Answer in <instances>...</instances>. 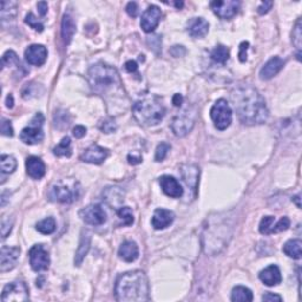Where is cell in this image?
Listing matches in <instances>:
<instances>
[{
    "instance_id": "6da1fadb",
    "label": "cell",
    "mask_w": 302,
    "mask_h": 302,
    "mask_svg": "<svg viewBox=\"0 0 302 302\" xmlns=\"http://www.w3.org/2000/svg\"><path fill=\"white\" fill-rule=\"evenodd\" d=\"M238 118L243 124H263L269 112L260 92L250 85H240L230 93Z\"/></svg>"
},
{
    "instance_id": "7a4b0ae2",
    "label": "cell",
    "mask_w": 302,
    "mask_h": 302,
    "mask_svg": "<svg viewBox=\"0 0 302 302\" xmlns=\"http://www.w3.org/2000/svg\"><path fill=\"white\" fill-rule=\"evenodd\" d=\"M149 281L142 270L124 273L117 279L115 286V296L119 302H145L149 301Z\"/></svg>"
},
{
    "instance_id": "3957f363",
    "label": "cell",
    "mask_w": 302,
    "mask_h": 302,
    "mask_svg": "<svg viewBox=\"0 0 302 302\" xmlns=\"http://www.w3.org/2000/svg\"><path fill=\"white\" fill-rule=\"evenodd\" d=\"M232 221L227 215H216L207 220L203 232V249L207 254L215 255L220 253L229 242L232 235Z\"/></svg>"
},
{
    "instance_id": "277c9868",
    "label": "cell",
    "mask_w": 302,
    "mask_h": 302,
    "mask_svg": "<svg viewBox=\"0 0 302 302\" xmlns=\"http://www.w3.org/2000/svg\"><path fill=\"white\" fill-rule=\"evenodd\" d=\"M89 82L96 93L108 97L112 93H122V80L117 70L104 63L92 65L89 70Z\"/></svg>"
},
{
    "instance_id": "5b68a950",
    "label": "cell",
    "mask_w": 302,
    "mask_h": 302,
    "mask_svg": "<svg viewBox=\"0 0 302 302\" xmlns=\"http://www.w3.org/2000/svg\"><path fill=\"white\" fill-rule=\"evenodd\" d=\"M132 114L139 124L157 125L165 115V109L157 97H146L132 105Z\"/></svg>"
},
{
    "instance_id": "8992f818",
    "label": "cell",
    "mask_w": 302,
    "mask_h": 302,
    "mask_svg": "<svg viewBox=\"0 0 302 302\" xmlns=\"http://www.w3.org/2000/svg\"><path fill=\"white\" fill-rule=\"evenodd\" d=\"M80 184L74 178H62L51 184L47 196L53 202L72 203L80 196Z\"/></svg>"
},
{
    "instance_id": "52a82bcc",
    "label": "cell",
    "mask_w": 302,
    "mask_h": 302,
    "mask_svg": "<svg viewBox=\"0 0 302 302\" xmlns=\"http://www.w3.org/2000/svg\"><path fill=\"white\" fill-rule=\"evenodd\" d=\"M212 122L218 130H226L232 120V111L226 99H218L210 110Z\"/></svg>"
},
{
    "instance_id": "ba28073f",
    "label": "cell",
    "mask_w": 302,
    "mask_h": 302,
    "mask_svg": "<svg viewBox=\"0 0 302 302\" xmlns=\"http://www.w3.org/2000/svg\"><path fill=\"white\" fill-rule=\"evenodd\" d=\"M44 123V116L40 112L33 117L31 120V125L27 128L23 129L20 132V139L23 143L28 145L38 144L44 138V132L42 130V125Z\"/></svg>"
},
{
    "instance_id": "9c48e42d",
    "label": "cell",
    "mask_w": 302,
    "mask_h": 302,
    "mask_svg": "<svg viewBox=\"0 0 302 302\" xmlns=\"http://www.w3.org/2000/svg\"><path fill=\"white\" fill-rule=\"evenodd\" d=\"M195 120H196V111L186 109L175 117L171 124L172 131L178 137L186 136L194 128Z\"/></svg>"
},
{
    "instance_id": "30bf717a",
    "label": "cell",
    "mask_w": 302,
    "mask_h": 302,
    "mask_svg": "<svg viewBox=\"0 0 302 302\" xmlns=\"http://www.w3.org/2000/svg\"><path fill=\"white\" fill-rule=\"evenodd\" d=\"M28 299H30L28 288L26 283L22 281L8 283L7 286H5L1 294L2 302H20L27 301Z\"/></svg>"
},
{
    "instance_id": "8fae6325",
    "label": "cell",
    "mask_w": 302,
    "mask_h": 302,
    "mask_svg": "<svg viewBox=\"0 0 302 302\" xmlns=\"http://www.w3.org/2000/svg\"><path fill=\"white\" fill-rule=\"evenodd\" d=\"M28 256H30L31 267L36 272L46 270L50 267V255L43 244H34L28 252Z\"/></svg>"
},
{
    "instance_id": "7c38bea8",
    "label": "cell",
    "mask_w": 302,
    "mask_h": 302,
    "mask_svg": "<svg viewBox=\"0 0 302 302\" xmlns=\"http://www.w3.org/2000/svg\"><path fill=\"white\" fill-rule=\"evenodd\" d=\"M79 216L90 226H102L106 221V214L99 204H90L79 211Z\"/></svg>"
},
{
    "instance_id": "4fadbf2b",
    "label": "cell",
    "mask_w": 302,
    "mask_h": 302,
    "mask_svg": "<svg viewBox=\"0 0 302 302\" xmlns=\"http://www.w3.org/2000/svg\"><path fill=\"white\" fill-rule=\"evenodd\" d=\"M210 6L218 18L221 19H230L236 16L240 8V1L235 0H216L212 1Z\"/></svg>"
},
{
    "instance_id": "5bb4252c",
    "label": "cell",
    "mask_w": 302,
    "mask_h": 302,
    "mask_svg": "<svg viewBox=\"0 0 302 302\" xmlns=\"http://www.w3.org/2000/svg\"><path fill=\"white\" fill-rule=\"evenodd\" d=\"M20 248L18 247L2 246L0 252V272L5 273L12 270L18 262Z\"/></svg>"
},
{
    "instance_id": "9a60e30c",
    "label": "cell",
    "mask_w": 302,
    "mask_h": 302,
    "mask_svg": "<svg viewBox=\"0 0 302 302\" xmlns=\"http://www.w3.org/2000/svg\"><path fill=\"white\" fill-rule=\"evenodd\" d=\"M161 17H162V12H161L160 8L155 6V5H151L143 13L142 20H140V27L146 33L152 32L160 24Z\"/></svg>"
},
{
    "instance_id": "2e32d148",
    "label": "cell",
    "mask_w": 302,
    "mask_h": 302,
    "mask_svg": "<svg viewBox=\"0 0 302 302\" xmlns=\"http://www.w3.org/2000/svg\"><path fill=\"white\" fill-rule=\"evenodd\" d=\"M108 156H109L108 149H104L102 148V146L94 144L91 145L90 148H88L84 152H83L82 156H80V160H82L83 162L91 163V164H102Z\"/></svg>"
},
{
    "instance_id": "e0dca14e",
    "label": "cell",
    "mask_w": 302,
    "mask_h": 302,
    "mask_svg": "<svg viewBox=\"0 0 302 302\" xmlns=\"http://www.w3.org/2000/svg\"><path fill=\"white\" fill-rule=\"evenodd\" d=\"M47 58V50L44 45L33 44L30 45L25 51V59L28 64L40 66L45 63Z\"/></svg>"
},
{
    "instance_id": "ac0fdd59",
    "label": "cell",
    "mask_w": 302,
    "mask_h": 302,
    "mask_svg": "<svg viewBox=\"0 0 302 302\" xmlns=\"http://www.w3.org/2000/svg\"><path fill=\"white\" fill-rule=\"evenodd\" d=\"M160 184L163 192L168 196L174 198H180L183 195V189L181 184L175 177L164 175V176L160 177Z\"/></svg>"
},
{
    "instance_id": "d6986e66",
    "label": "cell",
    "mask_w": 302,
    "mask_h": 302,
    "mask_svg": "<svg viewBox=\"0 0 302 302\" xmlns=\"http://www.w3.org/2000/svg\"><path fill=\"white\" fill-rule=\"evenodd\" d=\"M258 278H260V280L268 287L278 286V284L282 282L281 270L279 269L278 266H274V264H272V266L261 270V273L258 274Z\"/></svg>"
},
{
    "instance_id": "ffe728a7",
    "label": "cell",
    "mask_w": 302,
    "mask_h": 302,
    "mask_svg": "<svg viewBox=\"0 0 302 302\" xmlns=\"http://www.w3.org/2000/svg\"><path fill=\"white\" fill-rule=\"evenodd\" d=\"M284 66V60L281 59L280 57H273L270 58L266 64L263 65V68L260 71V77L261 79L268 80L272 79L273 77L276 76Z\"/></svg>"
},
{
    "instance_id": "44dd1931",
    "label": "cell",
    "mask_w": 302,
    "mask_h": 302,
    "mask_svg": "<svg viewBox=\"0 0 302 302\" xmlns=\"http://www.w3.org/2000/svg\"><path fill=\"white\" fill-rule=\"evenodd\" d=\"M186 31L194 38H202L209 31V23L206 19L196 17V18L189 19L186 23Z\"/></svg>"
},
{
    "instance_id": "7402d4cb",
    "label": "cell",
    "mask_w": 302,
    "mask_h": 302,
    "mask_svg": "<svg viewBox=\"0 0 302 302\" xmlns=\"http://www.w3.org/2000/svg\"><path fill=\"white\" fill-rule=\"evenodd\" d=\"M175 215L174 212L170 210H166V209H156L154 212V216H152L151 223L152 227L155 229L161 230L164 229L166 227H169L170 224L174 222Z\"/></svg>"
},
{
    "instance_id": "603a6c76",
    "label": "cell",
    "mask_w": 302,
    "mask_h": 302,
    "mask_svg": "<svg viewBox=\"0 0 302 302\" xmlns=\"http://www.w3.org/2000/svg\"><path fill=\"white\" fill-rule=\"evenodd\" d=\"M26 171L30 177L34 180H40L46 172L44 162L39 157L30 156L26 160Z\"/></svg>"
},
{
    "instance_id": "cb8c5ba5",
    "label": "cell",
    "mask_w": 302,
    "mask_h": 302,
    "mask_svg": "<svg viewBox=\"0 0 302 302\" xmlns=\"http://www.w3.org/2000/svg\"><path fill=\"white\" fill-rule=\"evenodd\" d=\"M118 255L125 262H134V261H136L138 258L139 250H138L137 244L135 242H132V241H125V242L122 243V246L119 247Z\"/></svg>"
},
{
    "instance_id": "d4e9b609",
    "label": "cell",
    "mask_w": 302,
    "mask_h": 302,
    "mask_svg": "<svg viewBox=\"0 0 302 302\" xmlns=\"http://www.w3.org/2000/svg\"><path fill=\"white\" fill-rule=\"evenodd\" d=\"M76 33V23L70 14H64L62 20V37L65 44H70Z\"/></svg>"
},
{
    "instance_id": "484cf974",
    "label": "cell",
    "mask_w": 302,
    "mask_h": 302,
    "mask_svg": "<svg viewBox=\"0 0 302 302\" xmlns=\"http://www.w3.org/2000/svg\"><path fill=\"white\" fill-rule=\"evenodd\" d=\"M198 175H200V170H198L196 165L182 166V177L184 182H186V186H188L189 188H191L192 190H196L197 189Z\"/></svg>"
},
{
    "instance_id": "4316f807",
    "label": "cell",
    "mask_w": 302,
    "mask_h": 302,
    "mask_svg": "<svg viewBox=\"0 0 302 302\" xmlns=\"http://www.w3.org/2000/svg\"><path fill=\"white\" fill-rule=\"evenodd\" d=\"M89 249H90V236L88 234H83L80 237V242L78 246V249L76 252V257H74V264L76 266H80L84 260L85 255L88 254Z\"/></svg>"
},
{
    "instance_id": "83f0119b",
    "label": "cell",
    "mask_w": 302,
    "mask_h": 302,
    "mask_svg": "<svg viewBox=\"0 0 302 302\" xmlns=\"http://www.w3.org/2000/svg\"><path fill=\"white\" fill-rule=\"evenodd\" d=\"M301 247L302 242L300 240H289L283 246V253L287 256L294 258V260H299V258H301L302 255Z\"/></svg>"
},
{
    "instance_id": "f1b7e54d",
    "label": "cell",
    "mask_w": 302,
    "mask_h": 302,
    "mask_svg": "<svg viewBox=\"0 0 302 302\" xmlns=\"http://www.w3.org/2000/svg\"><path fill=\"white\" fill-rule=\"evenodd\" d=\"M230 299L234 302H249L253 300V293L252 290L246 288V287L237 286L232 289Z\"/></svg>"
},
{
    "instance_id": "f546056e",
    "label": "cell",
    "mask_w": 302,
    "mask_h": 302,
    "mask_svg": "<svg viewBox=\"0 0 302 302\" xmlns=\"http://www.w3.org/2000/svg\"><path fill=\"white\" fill-rule=\"evenodd\" d=\"M53 154L56 156H66L70 157L72 155V149H71V139L70 137H64L58 145L53 149Z\"/></svg>"
},
{
    "instance_id": "4dcf8cb0",
    "label": "cell",
    "mask_w": 302,
    "mask_h": 302,
    "mask_svg": "<svg viewBox=\"0 0 302 302\" xmlns=\"http://www.w3.org/2000/svg\"><path fill=\"white\" fill-rule=\"evenodd\" d=\"M0 168L2 174H12L17 169L16 158L11 155H1L0 158Z\"/></svg>"
},
{
    "instance_id": "1f68e13d",
    "label": "cell",
    "mask_w": 302,
    "mask_h": 302,
    "mask_svg": "<svg viewBox=\"0 0 302 302\" xmlns=\"http://www.w3.org/2000/svg\"><path fill=\"white\" fill-rule=\"evenodd\" d=\"M36 228L40 234L51 235L56 230V221L53 217H47L37 223Z\"/></svg>"
},
{
    "instance_id": "d6a6232c",
    "label": "cell",
    "mask_w": 302,
    "mask_h": 302,
    "mask_svg": "<svg viewBox=\"0 0 302 302\" xmlns=\"http://www.w3.org/2000/svg\"><path fill=\"white\" fill-rule=\"evenodd\" d=\"M211 59L218 64H224L229 59V50L223 45H218L211 51Z\"/></svg>"
},
{
    "instance_id": "836d02e7",
    "label": "cell",
    "mask_w": 302,
    "mask_h": 302,
    "mask_svg": "<svg viewBox=\"0 0 302 302\" xmlns=\"http://www.w3.org/2000/svg\"><path fill=\"white\" fill-rule=\"evenodd\" d=\"M302 24H301V19L299 18L298 22H296L294 30H293V44L295 45L296 50H298V59L300 60L301 58V40H302Z\"/></svg>"
},
{
    "instance_id": "e575fe53",
    "label": "cell",
    "mask_w": 302,
    "mask_h": 302,
    "mask_svg": "<svg viewBox=\"0 0 302 302\" xmlns=\"http://www.w3.org/2000/svg\"><path fill=\"white\" fill-rule=\"evenodd\" d=\"M11 65H17L18 69H22L23 70V65L18 59V57H17V54L14 53L13 51H7V52L2 56V68Z\"/></svg>"
},
{
    "instance_id": "d590c367",
    "label": "cell",
    "mask_w": 302,
    "mask_h": 302,
    "mask_svg": "<svg viewBox=\"0 0 302 302\" xmlns=\"http://www.w3.org/2000/svg\"><path fill=\"white\" fill-rule=\"evenodd\" d=\"M118 217L122 220L124 226H131L134 223V215H132V210L129 207H122L117 210Z\"/></svg>"
},
{
    "instance_id": "8d00e7d4",
    "label": "cell",
    "mask_w": 302,
    "mask_h": 302,
    "mask_svg": "<svg viewBox=\"0 0 302 302\" xmlns=\"http://www.w3.org/2000/svg\"><path fill=\"white\" fill-rule=\"evenodd\" d=\"M54 123H56L57 128L60 129V124H63V129L68 128L69 124H70V117H69V114L64 110H59L58 112H56L54 115Z\"/></svg>"
},
{
    "instance_id": "74e56055",
    "label": "cell",
    "mask_w": 302,
    "mask_h": 302,
    "mask_svg": "<svg viewBox=\"0 0 302 302\" xmlns=\"http://www.w3.org/2000/svg\"><path fill=\"white\" fill-rule=\"evenodd\" d=\"M275 222V218L273 216H264L261 220L260 223V232L263 235H270L272 234L273 224Z\"/></svg>"
},
{
    "instance_id": "f35d334b",
    "label": "cell",
    "mask_w": 302,
    "mask_h": 302,
    "mask_svg": "<svg viewBox=\"0 0 302 302\" xmlns=\"http://www.w3.org/2000/svg\"><path fill=\"white\" fill-rule=\"evenodd\" d=\"M290 226V220L288 217H282L279 222H276L273 224V228H272V234H276V232H284V230H287L289 228Z\"/></svg>"
},
{
    "instance_id": "ab89813d",
    "label": "cell",
    "mask_w": 302,
    "mask_h": 302,
    "mask_svg": "<svg viewBox=\"0 0 302 302\" xmlns=\"http://www.w3.org/2000/svg\"><path fill=\"white\" fill-rule=\"evenodd\" d=\"M169 151H170V145H169L168 143H161L156 149L155 160H156L157 162H161V161H163L166 157V155H168Z\"/></svg>"
},
{
    "instance_id": "60d3db41",
    "label": "cell",
    "mask_w": 302,
    "mask_h": 302,
    "mask_svg": "<svg viewBox=\"0 0 302 302\" xmlns=\"http://www.w3.org/2000/svg\"><path fill=\"white\" fill-rule=\"evenodd\" d=\"M25 23L28 25V26H31L33 28V30L38 31V32H42L43 30H44V26H43L42 23L39 22L38 19L34 17L33 13H28L26 16V18H25Z\"/></svg>"
},
{
    "instance_id": "b9f144b4",
    "label": "cell",
    "mask_w": 302,
    "mask_h": 302,
    "mask_svg": "<svg viewBox=\"0 0 302 302\" xmlns=\"http://www.w3.org/2000/svg\"><path fill=\"white\" fill-rule=\"evenodd\" d=\"M99 128H100V130L104 131L105 134H111V132L117 130V124L115 123L114 119L108 118V119H104V122L103 123H100Z\"/></svg>"
},
{
    "instance_id": "7bdbcfd3",
    "label": "cell",
    "mask_w": 302,
    "mask_h": 302,
    "mask_svg": "<svg viewBox=\"0 0 302 302\" xmlns=\"http://www.w3.org/2000/svg\"><path fill=\"white\" fill-rule=\"evenodd\" d=\"M13 226V221L10 222V218L4 217L1 220V236L2 238H6L8 235H10L11 230H12Z\"/></svg>"
},
{
    "instance_id": "ee69618b",
    "label": "cell",
    "mask_w": 302,
    "mask_h": 302,
    "mask_svg": "<svg viewBox=\"0 0 302 302\" xmlns=\"http://www.w3.org/2000/svg\"><path fill=\"white\" fill-rule=\"evenodd\" d=\"M1 134L4 136L12 137L13 136V128L11 125V122L7 119H2L1 120Z\"/></svg>"
},
{
    "instance_id": "f6af8a7d",
    "label": "cell",
    "mask_w": 302,
    "mask_h": 302,
    "mask_svg": "<svg viewBox=\"0 0 302 302\" xmlns=\"http://www.w3.org/2000/svg\"><path fill=\"white\" fill-rule=\"evenodd\" d=\"M126 12H128L129 16L132 17V18H136L138 14V6L136 2H129V4L126 5Z\"/></svg>"
},
{
    "instance_id": "bcb514c9",
    "label": "cell",
    "mask_w": 302,
    "mask_h": 302,
    "mask_svg": "<svg viewBox=\"0 0 302 302\" xmlns=\"http://www.w3.org/2000/svg\"><path fill=\"white\" fill-rule=\"evenodd\" d=\"M249 43L248 42H242L240 45V53H238V57H240L241 62H246L247 60V50H248Z\"/></svg>"
},
{
    "instance_id": "7dc6e473",
    "label": "cell",
    "mask_w": 302,
    "mask_h": 302,
    "mask_svg": "<svg viewBox=\"0 0 302 302\" xmlns=\"http://www.w3.org/2000/svg\"><path fill=\"white\" fill-rule=\"evenodd\" d=\"M86 134V128L83 125H77L76 128L73 129V136L76 138H82L84 137Z\"/></svg>"
},
{
    "instance_id": "c3c4849f",
    "label": "cell",
    "mask_w": 302,
    "mask_h": 302,
    "mask_svg": "<svg viewBox=\"0 0 302 302\" xmlns=\"http://www.w3.org/2000/svg\"><path fill=\"white\" fill-rule=\"evenodd\" d=\"M262 300L263 301H282V296L280 295H276V294H273V293H266L262 296Z\"/></svg>"
},
{
    "instance_id": "681fc988",
    "label": "cell",
    "mask_w": 302,
    "mask_h": 302,
    "mask_svg": "<svg viewBox=\"0 0 302 302\" xmlns=\"http://www.w3.org/2000/svg\"><path fill=\"white\" fill-rule=\"evenodd\" d=\"M137 63L135 62V60H128V62L125 63V70L128 71V72L130 73H134V72H137Z\"/></svg>"
},
{
    "instance_id": "f907efd6",
    "label": "cell",
    "mask_w": 302,
    "mask_h": 302,
    "mask_svg": "<svg viewBox=\"0 0 302 302\" xmlns=\"http://www.w3.org/2000/svg\"><path fill=\"white\" fill-rule=\"evenodd\" d=\"M273 6V2L272 1H263L262 4H261V6L258 7V13L260 14H266L269 12V10Z\"/></svg>"
},
{
    "instance_id": "816d5d0a",
    "label": "cell",
    "mask_w": 302,
    "mask_h": 302,
    "mask_svg": "<svg viewBox=\"0 0 302 302\" xmlns=\"http://www.w3.org/2000/svg\"><path fill=\"white\" fill-rule=\"evenodd\" d=\"M37 7H38L39 14H40V16H42V17H44L45 14L47 13V8H48L47 2L40 1V2H38V5H37Z\"/></svg>"
},
{
    "instance_id": "f5cc1de1",
    "label": "cell",
    "mask_w": 302,
    "mask_h": 302,
    "mask_svg": "<svg viewBox=\"0 0 302 302\" xmlns=\"http://www.w3.org/2000/svg\"><path fill=\"white\" fill-rule=\"evenodd\" d=\"M128 161H129V163H130V164L136 165V164H139V163H142V157L135 156V155H129Z\"/></svg>"
},
{
    "instance_id": "db71d44e",
    "label": "cell",
    "mask_w": 302,
    "mask_h": 302,
    "mask_svg": "<svg viewBox=\"0 0 302 302\" xmlns=\"http://www.w3.org/2000/svg\"><path fill=\"white\" fill-rule=\"evenodd\" d=\"M183 103V97L182 94L180 93H176L174 97H172V104H174L175 106H181Z\"/></svg>"
},
{
    "instance_id": "11a10c76",
    "label": "cell",
    "mask_w": 302,
    "mask_h": 302,
    "mask_svg": "<svg viewBox=\"0 0 302 302\" xmlns=\"http://www.w3.org/2000/svg\"><path fill=\"white\" fill-rule=\"evenodd\" d=\"M13 104H14V100H13V96L12 94H8L7 98H6V106L8 109H12L13 108Z\"/></svg>"
},
{
    "instance_id": "9f6ffc18",
    "label": "cell",
    "mask_w": 302,
    "mask_h": 302,
    "mask_svg": "<svg viewBox=\"0 0 302 302\" xmlns=\"http://www.w3.org/2000/svg\"><path fill=\"white\" fill-rule=\"evenodd\" d=\"M293 201L296 203V206H298V208H301V203H300V195H298V196H295L293 198Z\"/></svg>"
}]
</instances>
